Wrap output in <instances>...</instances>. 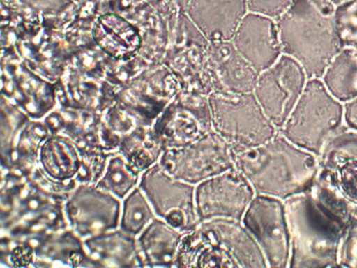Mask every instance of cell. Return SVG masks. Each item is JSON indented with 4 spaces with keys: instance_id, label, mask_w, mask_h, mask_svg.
Returning <instances> with one entry per match:
<instances>
[{
    "instance_id": "7402d4cb",
    "label": "cell",
    "mask_w": 357,
    "mask_h": 268,
    "mask_svg": "<svg viewBox=\"0 0 357 268\" xmlns=\"http://www.w3.org/2000/svg\"><path fill=\"white\" fill-rule=\"evenodd\" d=\"M81 165V149L66 134H51L41 146L38 165L54 181H75Z\"/></svg>"
},
{
    "instance_id": "7c38bea8",
    "label": "cell",
    "mask_w": 357,
    "mask_h": 268,
    "mask_svg": "<svg viewBox=\"0 0 357 268\" xmlns=\"http://www.w3.org/2000/svg\"><path fill=\"white\" fill-rule=\"evenodd\" d=\"M241 222L259 246L268 268H289L291 248L284 200L256 194Z\"/></svg>"
},
{
    "instance_id": "74e56055",
    "label": "cell",
    "mask_w": 357,
    "mask_h": 268,
    "mask_svg": "<svg viewBox=\"0 0 357 268\" xmlns=\"http://www.w3.org/2000/svg\"><path fill=\"white\" fill-rule=\"evenodd\" d=\"M331 1L333 2L335 6H337L341 4V3L347 1V0H331Z\"/></svg>"
},
{
    "instance_id": "d4e9b609",
    "label": "cell",
    "mask_w": 357,
    "mask_h": 268,
    "mask_svg": "<svg viewBox=\"0 0 357 268\" xmlns=\"http://www.w3.org/2000/svg\"><path fill=\"white\" fill-rule=\"evenodd\" d=\"M331 94L342 103L357 98V50L344 47L323 76Z\"/></svg>"
},
{
    "instance_id": "ffe728a7",
    "label": "cell",
    "mask_w": 357,
    "mask_h": 268,
    "mask_svg": "<svg viewBox=\"0 0 357 268\" xmlns=\"http://www.w3.org/2000/svg\"><path fill=\"white\" fill-rule=\"evenodd\" d=\"M84 242L95 267H142L137 237L122 229L91 236Z\"/></svg>"
},
{
    "instance_id": "4fadbf2b",
    "label": "cell",
    "mask_w": 357,
    "mask_h": 268,
    "mask_svg": "<svg viewBox=\"0 0 357 268\" xmlns=\"http://www.w3.org/2000/svg\"><path fill=\"white\" fill-rule=\"evenodd\" d=\"M69 228L84 239L119 228L122 200L96 184H78L67 194Z\"/></svg>"
},
{
    "instance_id": "ac0fdd59",
    "label": "cell",
    "mask_w": 357,
    "mask_h": 268,
    "mask_svg": "<svg viewBox=\"0 0 357 268\" xmlns=\"http://www.w3.org/2000/svg\"><path fill=\"white\" fill-rule=\"evenodd\" d=\"M248 13L247 0H194L191 15L209 43L231 41Z\"/></svg>"
},
{
    "instance_id": "3957f363",
    "label": "cell",
    "mask_w": 357,
    "mask_h": 268,
    "mask_svg": "<svg viewBox=\"0 0 357 268\" xmlns=\"http://www.w3.org/2000/svg\"><path fill=\"white\" fill-rule=\"evenodd\" d=\"M175 267L268 268V265L243 223L220 218L199 221L184 232Z\"/></svg>"
},
{
    "instance_id": "6da1fadb",
    "label": "cell",
    "mask_w": 357,
    "mask_h": 268,
    "mask_svg": "<svg viewBox=\"0 0 357 268\" xmlns=\"http://www.w3.org/2000/svg\"><path fill=\"white\" fill-rule=\"evenodd\" d=\"M235 168L256 194L286 200L310 190L320 170L319 156L299 148L278 131L266 142L234 152Z\"/></svg>"
},
{
    "instance_id": "5bb4252c",
    "label": "cell",
    "mask_w": 357,
    "mask_h": 268,
    "mask_svg": "<svg viewBox=\"0 0 357 268\" xmlns=\"http://www.w3.org/2000/svg\"><path fill=\"white\" fill-rule=\"evenodd\" d=\"M256 193L245 175L234 168L196 185L199 221L229 218L242 221Z\"/></svg>"
},
{
    "instance_id": "8fae6325",
    "label": "cell",
    "mask_w": 357,
    "mask_h": 268,
    "mask_svg": "<svg viewBox=\"0 0 357 268\" xmlns=\"http://www.w3.org/2000/svg\"><path fill=\"white\" fill-rule=\"evenodd\" d=\"M307 81V73L301 64L284 54L258 75L253 94L277 130L284 126Z\"/></svg>"
},
{
    "instance_id": "836d02e7",
    "label": "cell",
    "mask_w": 357,
    "mask_h": 268,
    "mask_svg": "<svg viewBox=\"0 0 357 268\" xmlns=\"http://www.w3.org/2000/svg\"><path fill=\"white\" fill-rule=\"evenodd\" d=\"M339 266L357 268V222L346 230L339 250Z\"/></svg>"
},
{
    "instance_id": "30bf717a",
    "label": "cell",
    "mask_w": 357,
    "mask_h": 268,
    "mask_svg": "<svg viewBox=\"0 0 357 268\" xmlns=\"http://www.w3.org/2000/svg\"><path fill=\"white\" fill-rule=\"evenodd\" d=\"M139 186L148 198L156 216L183 234L199 222L195 185L172 177L160 163L143 172Z\"/></svg>"
},
{
    "instance_id": "4316f807",
    "label": "cell",
    "mask_w": 357,
    "mask_h": 268,
    "mask_svg": "<svg viewBox=\"0 0 357 268\" xmlns=\"http://www.w3.org/2000/svg\"><path fill=\"white\" fill-rule=\"evenodd\" d=\"M140 175L119 151H116L110 156L103 177L96 185L123 200L139 186Z\"/></svg>"
},
{
    "instance_id": "d590c367",
    "label": "cell",
    "mask_w": 357,
    "mask_h": 268,
    "mask_svg": "<svg viewBox=\"0 0 357 268\" xmlns=\"http://www.w3.org/2000/svg\"><path fill=\"white\" fill-rule=\"evenodd\" d=\"M43 121L51 134L63 133L65 130L66 118L62 110L51 111L43 118Z\"/></svg>"
},
{
    "instance_id": "484cf974",
    "label": "cell",
    "mask_w": 357,
    "mask_h": 268,
    "mask_svg": "<svg viewBox=\"0 0 357 268\" xmlns=\"http://www.w3.org/2000/svg\"><path fill=\"white\" fill-rule=\"evenodd\" d=\"M118 151L140 174L159 162L164 152L152 126H140L123 137Z\"/></svg>"
},
{
    "instance_id": "9a60e30c",
    "label": "cell",
    "mask_w": 357,
    "mask_h": 268,
    "mask_svg": "<svg viewBox=\"0 0 357 268\" xmlns=\"http://www.w3.org/2000/svg\"><path fill=\"white\" fill-rule=\"evenodd\" d=\"M231 43L258 73L269 68L282 55L275 19L257 13L245 15Z\"/></svg>"
},
{
    "instance_id": "44dd1931",
    "label": "cell",
    "mask_w": 357,
    "mask_h": 268,
    "mask_svg": "<svg viewBox=\"0 0 357 268\" xmlns=\"http://www.w3.org/2000/svg\"><path fill=\"white\" fill-rule=\"evenodd\" d=\"M183 235L156 216L137 237L142 267H175Z\"/></svg>"
},
{
    "instance_id": "277c9868",
    "label": "cell",
    "mask_w": 357,
    "mask_h": 268,
    "mask_svg": "<svg viewBox=\"0 0 357 268\" xmlns=\"http://www.w3.org/2000/svg\"><path fill=\"white\" fill-rule=\"evenodd\" d=\"M284 202L291 248L289 268L340 267V246L349 226L310 190Z\"/></svg>"
},
{
    "instance_id": "e575fe53",
    "label": "cell",
    "mask_w": 357,
    "mask_h": 268,
    "mask_svg": "<svg viewBox=\"0 0 357 268\" xmlns=\"http://www.w3.org/2000/svg\"><path fill=\"white\" fill-rule=\"evenodd\" d=\"M292 0H247L248 12L273 19L279 18L288 9Z\"/></svg>"
},
{
    "instance_id": "ba28073f",
    "label": "cell",
    "mask_w": 357,
    "mask_h": 268,
    "mask_svg": "<svg viewBox=\"0 0 357 268\" xmlns=\"http://www.w3.org/2000/svg\"><path fill=\"white\" fill-rule=\"evenodd\" d=\"M159 163L172 177L195 186L235 168L231 147L215 130L189 145L165 151Z\"/></svg>"
},
{
    "instance_id": "8992f818",
    "label": "cell",
    "mask_w": 357,
    "mask_h": 268,
    "mask_svg": "<svg viewBox=\"0 0 357 268\" xmlns=\"http://www.w3.org/2000/svg\"><path fill=\"white\" fill-rule=\"evenodd\" d=\"M344 124V103L331 94L323 80L308 79L304 91L279 132L299 148L320 156Z\"/></svg>"
},
{
    "instance_id": "d6a6232c",
    "label": "cell",
    "mask_w": 357,
    "mask_h": 268,
    "mask_svg": "<svg viewBox=\"0 0 357 268\" xmlns=\"http://www.w3.org/2000/svg\"><path fill=\"white\" fill-rule=\"evenodd\" d=\"M102 119L108 128L122 140L137 127L144 126L139 118L123 104L113 105L108 108L104 112Z\"/></svg>"
},
{
    "instance_id": "7a4b0ae2",
    "label": "cell",
    "mask_w": 357,
    "mask_h": 268,
    "mask_svg": "<svg viewBox=\"0 0 357 268\" xmlns=\"http://www.w3.org/2000/svg\"><path fill=\"white\" fill-rule=\"evenodd\" d=\"M331 0H292L279 18L282 54L301 64L308 79H321L343 49Z\"/></svg>"
},
{
    "instance_id": "603a6c76",
    "label": "cell",
    "mask_w": 357,
    "mask_h": 268,
    "mask_svg": "<svg viewBox=\"0 0 357 268\" xmlns=\"http://www.w3.org/2000/svg\"><path fill=\"white\" fill-rule=\"evenodd\" d=\"M96 43L114 59L127 60L138 52L142 39L139 31L119 15H102L93 29Z\"/></svg>"
},
{
    "instance_id": "9c48e42d",
    "label": "cell",
    "mask_w": 357,
    "mask_h": 268,
    "mask_svg": "<svg viewBox=\"0 0 357 268\" xmlns=\"http://www.w3.org/2000/svg\"><path fill=\"white\" fill-rule=\"evenodd\" d=\"M162 151L181 148L213 131L208 96L181 91L152 124Z\"/></svg>"
},
{
    "instance_id": "f1b7e54d",
    "label": "cell",
    "mask_w": 357,
    "mask_h": 268,
    "mask_svg": "<svg viewBox=\"0 0 357 268\" xmlns=\"http://www.w3.org/2000/svg\"><path fill=\"white\" fill-rule=\"evenodd\" d=\"M31 118L18 106L6 104L2 101L1 108V140L2 161H5L14 151L15 143L24 128L25 124Z\"/></svg>"
},
{
    "instance_id": "52a82bcc",
    "label": "cell",
    "mask_w": 357,
    "mask_h": 268,
    "mask_svg": "<svg viewBox=\"0 0 357 268\" xmlns=\"http://www.w3.org/2000/svg\"><path fill=\"white\" fill-rule=\"evenodd\" d=\"M208 98L213 130L234 152L256 148L278 133L253 92L213 91Z\"/></svg>"
},
{
    "instance_id": "cb8c5ba5",
    "label": "cell",
    "mask_w": 357,
    "mask_h": 268,
    "mask_svg": "<svg viewBox=\"0 0 357 268\" xmlns=\"http://www.w3.org/2000/svg\"><path fill=\"white\" fill-rule=\"evenodd\" d=\"M50 135L43 119L29 120L18 137L14 151L2 161V168L31 175L39 162L41 146Z\"/></svg>"
},
{
    "instance_id": "1f68e13d",
    "label": "cell",
    "mask_w": 357,
    "mask_h": 268,
    "mask_svg": "<svg viewBox=\"0 0 357 268\" xmlns=\"http://www.w3.org/2000/svg\"><path fill=\"white\" fill-rule=\"evenodd\" d=\"M82 151V165L75 181L78 184H97L103 177L108 161L114 152L95 148Z\"/></svg>"
},
{
    "instance_id": "f546056e",
    "label": "cell",
    "mask_w": 357,
    "mask_h": 268,
    "mask_svg": "<svg viewBox=\"0 0 357 268\" xmlns=\"http://www.w3.org/2000/svg\"><path fill=\"white\" fill-rule=\"evenodd\" d=\"M36 260L35 248L30 241L3 236L1 239V263L6 267L24 268L34 267Z\"/></svg>"
},
{
    "instance_id": "83f0119b",
    "label": "cell",
    "mask_w": 357,
    "mask_h": 268,
    "mask_svg": "<svg viewBox=\"0 0 357 268\" xmlns=\"http://www.w3.org/2000/svg\"><path fill=\"white\" fill-rule=\"evenodd\" d=\"M122 201L119 228L138 237L156 218L154 209L139 186L130 191Z\"/></svg>"
},
{
    "instance_id": "d6986e66",
    "label": "cell",
    "mask_w": 357,
    "mask_h": 268,
    "mask_svg": "<svg viewBox=\"0 0 357 268\" xmlns=\"http://www.w3.org/2000/svg\"><path fill=\"white\" fill-rule=\"evenodd\" d=\"M28 241L34 246L36 253L33 267H95L85 250L84 239L71 228Z\"/></svg>"
},
{
    "instance_id": "4dcf8cb0",
    "label": "cell",
    "mask_w": 357,
    "mask_h": 268,
    "mask_svg": "<svg viewBox=\"0 0 357 268\" xmlns=\"http://www.w3.org/2000/svg\"><path fill=\"white\" fill-rule=\"evenodd\" d=\"M335 22L343 49L357 50V0H347L336 6Z\"/></svg>"
},
{
    "instance_id": "8d00e7d4",
    "label": "cell",
    "mask_w": 357,
    "mask_h": 268,
    "mask_svg": "<svg viewBox=\"0 0 357 268\" xmlns=\"http://www.w3.org/2000/svg\"><path fill=\"white\" fill-rule=\"evenodd\" d=\"M344 124L357 132V98L344 103Z\"/></svg>"
},
{
    "instance_id": "e0dca14e",
    "label": "cell",
    "mask_w": 357,
    "mask_h": 268,
    "mask_svg": "<svg viewBox=\"0 0 357 268\" xmlns=\"http://www.w3.org/2000/svg\"><path fill=\"white\" fill-rule=\"evenodd\" d=\"M207 67L213 91L253 92L258 73L231 41L209 43Z\"/></svg>"
},
{
    "instance_id": "2e32d148",
    "label": "cell",
    "mask_w": 357,
    "mask_h": 268,
    "mask_svg": "<svg viewBox=\"0 0 357 268\" xmlns=\"http://www.w3.org/2000/svg\"><path fill=\"white\" fill-rule=\"evenodd\" d=\"M321 168L357 209V132L345 126L325 145Z\"/></svg>"
},
{
    "instance_id": "5b68a950",
    "label": "cell",
    "mask_w": 357,
    "mask_h": 268,
    "mask_svg": "<svg viewBox=\"0 0 357 268\" xmlns=\"http://www.w3.org/2000/svg\"><path fill=\"white\" fill-rule=\"evenodd\" d=\"M5 169L1 181V223L6 235L33 240L69 228L65 213L66 196L51 193L31 175Z\"/></svg>"
}]
</instances>
